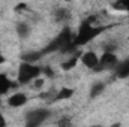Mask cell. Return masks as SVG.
<instances>
[{"label": "cell", "mask_w": 129, "mask_h": 127, "mask_svg": "<svg viewBox=\"0 0 129 127\" xmlns=\"http://www.w3.org/2000/svg\"><path fill=\"white\" fill-rule=\"evenodd\" d=\"M39 75H42V66H38L36 63H32V61H23L18 67L17 82L21 85L32 84V81L35 78H38Z\"/></svg>", "instance_id": "6da1fadb"}, {"label": "cell", "mask_w": 129, "mask_h": 127, "mask_svg": "<svg viewBox=\"0 0 129 127\" xmlns=\"http://www.w3.org/2000/svg\"><path fill=\"white\" fill-rule=\"evenodd\" d=\"M99 33H101V29L93 27V24H92L90 21H86V23L81 24V27H80V30L77 33V36L72 39V43L78 48V46H81V45L89 43L92 39L96 37Z\"/></svg>", "instance_id": "7a4b0ae2"}, {"label": "cell", "mask_w": 129, "mask_h": 127, "mask_svg": "<svg viewBox=\"0 0 129 127\" xmlns=\"http://www.w3.org/2000/svg\"><path fill=\"white\" fill-rule=\"evenodd\" d=\"M53 115V112L48 109V108H35L30 109L27 114H26V124L30 127H36L44 124L50 117Z\"/></svg>", "instance_id": "3957f363"}, {"label": "cell", "mask_w": 129, "mask_h": 127, "mask_svg": "<svg viewBox=\"0 0 129 127\" xmlns=\"http://www.w3.org/2000/svg\"><path fill=\"white\" fill-rule=\"evenodd\" d=\"M119 63V58L116 55V52H110V51H104V54L99 57V63H98L96 72H104V70H114V67Z\"/></svg>", "instance_id": "277c9868"}, {"label": "cell", "mask_w": 129, "mask_h": 127, "mask_svg": "<svg viewBox=\"0 0 129 127\" xmlns=\"http://www.w3.org/2000/svg\"><path fill=\"white\" fill-rule=\"evenodd\" d=\"M80 61L83 63V66H86L87 69L96 70L98 63H99V55H98L95 51H84V52H81Z\"/></svg>", "instance_id": "5b68a950"}, {"label": "cell", "mask_w": 129, "mask_h": 127, "mask_svg": "<svg viewBox=\"0 0 129 127\" xmlns=\"http://www.w3.org/2000/svg\"><path fill=\"white\" fill-rule=\"evenodd\" d=\"M27 100H29V96L26 94V93L15 91V93H12L6 99V103H8L9 108H21V106H24L27 103Z\"/></svg>", "instance_id": "8992f818"}, {"label": "cell", "mask_w": 129, "mask_h": 127, "mask_svg": "<svg viewBox=\"0 0 129 127\" xmlns=\"http://www.w3.org/2000/svg\"><path fill=\"white\" fill-rule=\"evenodd\" d=\"M114 75L119 79H128L129 78V57L117 63V66L114 67Z\"/></svg>", "instance_id": "52a82bcc"}, {"label": "cell", "mask_w": 129, "mask_h": 127, "mask_svg": "<svg viewBox=\"0 0 129 127\" xmlns=\"http://www.w3.org/2000/svg\"><path fill=\"white\" fill-rule=\"evenodd\" d=\"M15 33H17V36L20 39H27L30 36V33H32V27L26 21H18L15 24Z\"/></svg>", "instance_id": "ba28073f"}, {"label": "cell", "mask_w": 129, "mask_h": 127, "mask_svg": "<svg viewBox=\"0 0 129 127\" xmlns=\"http://www.w3.org/2000/svg\"><path fill=\"white\" fill-rule=\"evenodd\" d=\"M105 87H107V84H105L104 81H96V82H93L92 87H90V91H89V97H90V99L99 97V96L105 91Z\"/></svg>", "instance_id": "9c48e42d"}, {"label": "cell", "mask_w": 129, "mask_h": 127, "mask_svg": "<svg viewBox=\"0 0 129 127\" xmlns=\"http://www.w3.org/2000/svg\"><path fill=\"white\" fill-rule=\"evenodd\" d=\"M81 57V52H72V55H69L63 63H62V69L63 70H71L74 67H77V63Z\"/></svg>", "instance_id": "30bf717a"}, {"label": "cell", "mask_w": 129, "mask_h": 127, "mask_svg": "<svg viewBox=\"0 0 129 127\" xmlns=\"http://www.w3.org/2000/svg\"><path fill=\"white\" fill-rule=\"evenodd\" d=\"M74 88H69V87H63V88H60L59 91H56V94L53 97V100L54 102H62V100H68V99H71L72 96H74Z\"/></svg>", "instance_id": "8fae6325"}, {"label": "cell", "mask_w": 129, "mask_h": 127, "mask_svg": "<svg viewBox=\"0 0 129 127\" xmlns=\"http://www.w3.org/2000/svg\"><path fill=\"white\" fill-rule=\"evenodd\" d=\"M54 18L56 21H68L71 18V12L66 8H57L54 11Z\"/></svg>", "instance_id": "7c38bea8"}, {"label": "cell", "mask_w": 129, "mask_h": 127, "mask_svg": "<svg viewBox=\"0 0 129 127\" xmlns=\"http://www.w3.org/2000/svg\"><path fill=\"white\" fill-rule=\"evenodd\" d=\"M113 8H114V11H119V12L129 15V0H116Z\"/></svg>", "instance_id": "4fadbf2b"}, {"label": "cell", "mask_w": 129, "mask_h": 127, "mask_svg": "<svg viewBox=\"0 0 129 127\" xmlns=\"http://www.w3.org/2000/svg\"><path fill=\"white\" fill-rule=\"evenodd\" d=\"M12 87V82L5 76V75H2L0 73V94H3V93H6V91H9V88Z\"/></svg>", "instance_id": "5bb4252c"}, {"label": "cell", "mask_w": 129, "mask_h": 127, "mask_svg": "<svg viewBox=\"0 0 129 127\" xmlns=\"http://www.w3.org/2000/svg\"><path fill=\"white\" fill-rule=\"evenodd\" d=\"M44 84H45V78H44L42 75H39L38 78H35V79L32 81L33 88H36V90H41V88L44 87Z\"/></svg>", "instance_id": "9a60e30c"}, {"label": "cell", "mask_w": 129, "mask_h": 127, "mask_svg": "<svg viewBox=\"0 0 129 127\" xmlns=\"http://www.w3.org/2000/svg\"><path fill=\"white\" fill-rule=\"evenodd\" d=\"M117 42L116 40H110V42H107L105 45H104V51H110V52H116V49H117Z\"/></svg>", "instance_id": "2e32d148"}, {"label": "cell", "mask_w": 129, "mask_h": 127, "mask_svg": "<svg viewBox=\"0 0 129 127\" xmlns=\"http://www.w3.org/2000/svg\"><path fill=\"white\" fill-rule=\"evenodd\" d=\"M57 124H59V126H71V120H68V118H62Z\"/></svg>", "instance_id": "e0dca14e"}, {"label": "cell", "mask_w": 129, "mask_h": 127, "mask_svg": "<svg viewBox=\"0 0 129 127\" xmlns=\"http://www.w3.org/2000/svg\"><path fill=\"white\" fill-rule=\"evenodd\" d=\"M26 9H27V8H26L24 3H20V5L15 6V11H17V12H23V11H26Z\"/></svg>", "instance_id": "ac0fdd59"}, {"label": "cell", "mask_w": 129, "mask_h": 127, "mask_svg": "<svg viewBox=\"0 0 129 127\" xmlns=\"http://www.w3.org/2000/svg\"><path fill=\"white\" fill-rule=\"evenodd\" d=\"M6 126V120H5V117L0 114V127H5Z\"/></svg>", "instance_id": "d6986e66"}, {"label": "cell", "mask_w": 129, "mask_h": 127, "mask_svg": "<svg viewBox=\"0 0 129 127\" xmlns=\"http://www.w3.org/2000/svg\"><path fill=\"white\" fill-rule=\"evenodd\" d=\"M5 61H6V58H5V55H3V52L0 51V64H3Z\"/></svg>", "instance_id": "ffe728a7"}, {"label": "cell", "mask_w": 129, "mask_h": 127, "mask_svg": "<svg viewBox=\"0 0 129 127\" xmlns=\"http://www.w3.org/2000/svg\"><path fill=\"white\" fill-rule=\"evenodd\" d=\"M63 2H69V0H63Z\"/></svg>", "instance_id": "44dd1931"}, {"label": "cell", "mask_w": 129, "mask_h": 127, "mask_svg": "<svg viewBox=\"0 0 129 127\" xmlns=\"http://www.w3.org/2000/svg\"><path fill=\"white\" fill-rule=\"evenodd\" d=\"M128 40H129V34H128Z\"/></svg>", "instance_id": "7402d4cb"}]
</instances>
